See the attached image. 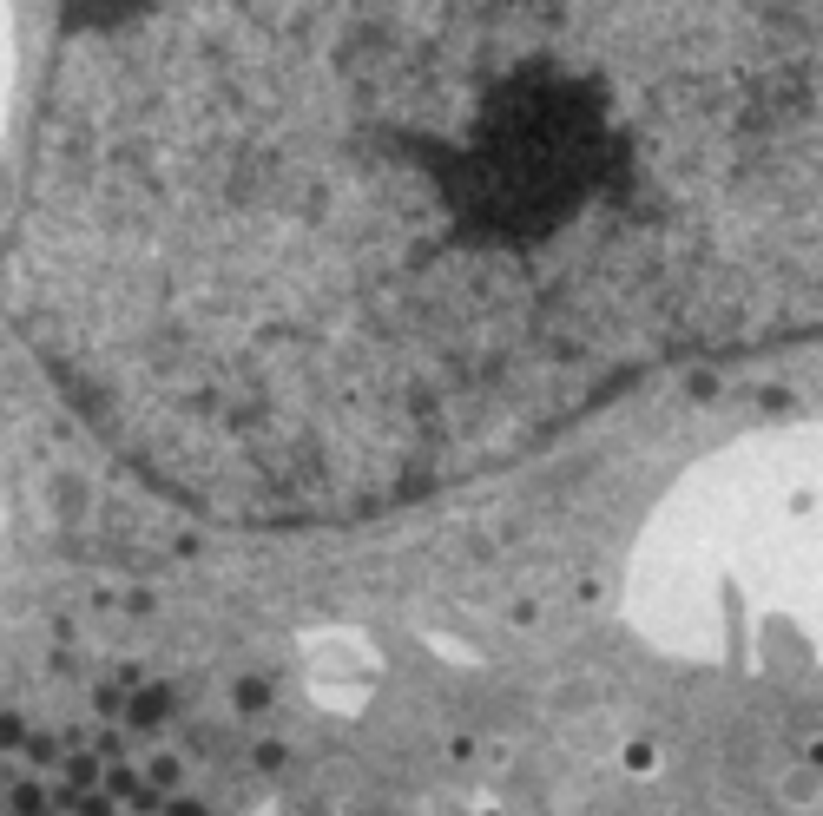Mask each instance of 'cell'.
I'll list each match as a JSON object with an SVG mask.
<instances>
[{
	"label": "cell",
	"mask_w": 823,
	"mask_h": 816,
	"mask_svg": "<svg viewBox=\"0 0 823 816\" xmlns=\"http://www.w3.org/2000/svg\"><path fill=\"white\" fill-rule=\"evenodd\" d=\"M0 310L172 507H428L823 343V0L66 14Z\"/></svg>",
	"instance_id": "obj_1"
}]
</instances>
